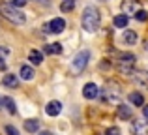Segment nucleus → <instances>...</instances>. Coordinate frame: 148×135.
Masks as SVG:
<instances>
[{"label": "nucleus", "mask_w": 148, "mask_h": 135, "mask_svg": "<svg viewBox=\"0 0 148 135\" xmlns=\"http://www.w3.org/2000/svg\"><path fill=\"white\" fill-rule=\"evenodd\" d=\"M146 130H148L146 124H143L141 120H133V132H135V135H145Z\"/></svg>", "instance_id": "18"}, {"label": "nucleus", "mask_w": 148, "mask_h": 135, "mask_svg": "<svg viewBox=\"0 0 148 135\" xmlns=\"http://www.w3.org/2000/svg\"><path fill=\"white\" fill-rule=\"evenodd\" d=\"M122 40L126 41L127 45H133L135 41H137V32H135V30H124V36H122Z\"/></svg>", "instance_id": "13"}, {"label": "nucleus", "mask_w": 148, "mask_h": 135, "mask_svg": "<svg viewBox=\"0 0 148 135\" xmlns=\"http://www.w3.org/2000/svg\"><path fill=\"white\" fill-rule=\"evenodd\" d=\"M99 11L96 6H86L83 11V17H81V23H83V28L86 30V32H96V30L99 28Z\"/></svg>", "instance_id": "1"}, {"label": "nucleus", "mask_w": 148, "mask_h": 135, "mask_svg": "<svg viewBox=\"0 0 148 135\" xmlns=\"http://www.w3.org/2000/svg\"><path fill=\"white\" fill-rule=\"evenodd\" d=\"M98 92H99V88L96 86L94 83L84 84V88H83V96H84L86 99H94V98H98Z\"/></svg>", "instance_id": "8"}, {"label": "nucleus", "mask_w": 148, "mask_h": 135, "mask_svg": "<svg viewBox=\"0 0 148 135\" xmlns=\"http://www.w3.org/2000/svg\"><path fill=\"white\" fill-rule=\"evenodd\" d=\"M19 75H21V79H25V81H32L36 73H34V68H30V66H23Z\"/></svg>", "instance_id": "14"}, {"label": "nucleus", "mask_w": 148, "mask_h": 135, "mask_svg": "<svg viewBox=\"0 0 148 135\" xmlns=\"http://www.w3.org/2000/svg\"><path fill=\"white\" fill-rule=\"evenodd\" d=\"M88 58H90V53L88 51H79L75 55V58L71 60V71L73 73H83L84 69H86Z\"/></svg>", "instance_id": "4"}, {"label": "nucleus", "mask_w": 148, "mask_h": 135, "mask_svg": "<svg viewBox=\"0 0 148 135\" xmlns=\"http://www.w3.org/2000/svg\"><path fill=\"white\" fill-rule=\"evenodd\" d=\"M116 114H118V118H122V120H130L131 118V109L127 105H122V103H120V105L116 107Z\"/></svg>", "instance_id": "11"}, {"label": "nucleus", "mask_w": 148, "mask_h": 135, "mask_svg": "<svg viewBox=\"0 0 148 135\" xmlns=\"http://www.w3.org/2000/svg\"><path fill=\"white\" fill-rule=\"evenodd\" d=\"M137 0H124L122 2V11H124V15L126 13H135V11H137Z\"/></svg>", "instance_id": "10"}, {"label": "nucleus", "mask_w": 148, "mask_h": 135, "mask_svg": "<svg viewBox=\"0 0 148 135\" xmlns=\"http://www.w3.org/2000/svg\"><path fill=\"white\" fill-rule=\"evenodd\" d=\"M45 53H47V55H60L62 45L60 43H49V45H45Z\"/></svg>", "instance_id": "19"}, {"label": "nucleus", "mask_w": 148, "mask_h": 135, "mask_svg": "<svg viewBox=\"0 0 148 135\" xmlns=\"http://www.w3.org/2000/svg\"><path fill=\"white\" fill-rule=\"evenodd\" d=\"M73 8H75V0H64V2L60 4V10L64 11V13H68V11H71Z\"/></svg>", "instance_id": "21"}, {"label": "nucleus", "mask_w": 148, "mask_h": 135, "mask_svg": "<svg viewBox=\"0 0 148 135\" xmlns=\"http://www.w3.org/2000/svg\"><path fill=\"white\" fill-rule=\"evenodd\" d=\"M0 69H6V62H2V58H0Z\"/></svg>", "instance_id": "28"}, {"label": "nucleus", "mask_w": 148, "mask_h": 135, "mask_svg": "<svg viewBox=\"0 0 148 135\" xmlns=\"http://www.w3.org/2000/svg\"><path fill=\"white\" fill-rule=\"evenodd\" d=\"M143 116H145L146 120H148V105H145V107H143Z\"/></svg>", "instance_id": "26"}, {"label": "nucleus", "mask_w": 148, "mask_h": 135, "mask_svg": "<svg viewBox=\"0 0 148 135\" xmlns=\"http://www.w3.org/2000/svg\"><path fill=\"white\" fill-rule=\"evenodd\" d=\"M64 28H66V21H64V19H60V17L53 19V21H51L49 25L45 26V30H47V32H53V34L64 32Z\"/></svg>", "instance_id": "6"}, {"label": "nucleus", "mask_w": 148, "mask_h": 135, "mask_svg": "<svg viewBox=\"0 0 148 135\" xmlns=\"http://www.w3.org/2000/svg\"><path fill=\"white\" fill-rule=\"evenodd\" d=\"M25 130L30 133H36L38 130H40V120H36V118H28V120H25Z\"/></svg>", "instance_id": "12"}, {"label": "nucleus", "mask_w": 148, "mask_h": 135, "mask_svg": "<svg viewBox=\"0 0 148 135\" xmlns=\"http://www.w3.org/2000/svg\"><path fill=\"white\" fill-rule=\"evenodd\" d=\"M2 105L6 107V109L10 111L11 114H15V113H17V107H15V101H13V99H11V98H8V96H6V98L2 99Z\"/></svg>", "instance_id": "20"}, {"label": "nucleus", "mask_w": 148, "mask_h": 135, "mask_svg": "<svg viewBox=\"0 0 148 135\" xmlns=\"http://www.w3.org/2000/svg\"><path fill=\"white\" fill-rule=\"evenodd\" d=\"M105 135H120V130L116 128V126H111V128L105 132Z\"/></svg>", "instance_id": "24"}, {"label": "nucleus", "mask_w": 148, "mask_h": 135, "mask_svg": "<svg viewBox=\"0 0 148 135\" xmlns=\"http://www.w3.org/2000/svg\"><path fill=\"white\" fill-rule=\"evenodd\" d=\"M127 21H130V19H127V15H116V17L112 19V25H114L116 28H126V26H127Z\"/></svg>", "instance_id": "16"}, {"label": "nucleus", "mask_w": 148, "mask_h": 135, "mask_svg": "<svg viewBox=\"0 0 148 135\" xmlns=\"http://www.w3.org/2000/svg\"><path fill=\"white\" fill-rule=\"evenodd\" d=\"M62 111V103L56 101V99H53V101L47 103V107H45V113L49 114V116H58Z\"/></svg>", "instance_id": "7"}, {"label": "nucleus", "mask_w": 148, "mask_h": 135, "mask_svg": "<svg viewBox=\"0 0 148 135\" xmlns=\"http://www.w3.org/2000/svg\"><path fill=\"white\" fill-rule=\"evenodd\" d=\"M135 17H137V21H146V19H148V13H146L145 10H139L137 13H135Z\"/></svg>", "instance_id": "22"}, {"label": "nucleus", "mask_w": 148, "mask_h": 135, "mask_svg": "<svg viewBox=\"0 0 148 135\" xmlns=\"http://www.w3.org/2000/svg\"><path fill=\"white\" fill-rule=\"evenodd\" d=\"M26 2H28V0H10V6H13V8H23Z\"/></svg>", "instance_id": "23"}, {"label": "nucleus", "mask_w": 148, "mask_h": 135, "mask_svg": "<svg viewBox=\"0 0 148 135\" xmlns=\"http://www.w3.org/2000/svg\"><path fill=\"white\" fill-rule=\"evenodd\" d=\"M6 133L8 135H19V132L13 128V126H6Z\"/></svg>", "instance_id": "25"}, {"label": "nucleus", "mask_w": 148, "mask_h": 135, "mask_svg": "<svg viewBox=\"0 0 148 135\" xmlns=\"http://www.w3.org/2000/svg\"><path fill=\"white\" fill-rule=\"evenodd\" d=\"M0 13L10 23H13V25H25L26 23V15L23 13L19 8H13V6H10V4H2V6H0Z\"/></svg>", "instance_id": "2"}, {"label": "nucleus", "mask_w": 148, "mask_h": 135, "mask_svg": "<svg viewBox=\"0 0 148 135\" xmlns=\"http://www.w3.org/2000/svg\"><path fill=\"white\" fill-rule=\"evenodd\" d=\"M40 135H53L51 132H40Z\"/></svg>", "instance_id": "29"}, {"label": "nucleus", "mask_w": 148, "mask_h": 135, "mask_svg": "<svg viewBox=\"0 0 148 135\" xmlns=\"http://www.w3.org/2000/svg\"><path fill=\"white\" fill-rule=\"evenodd\" d=\"M130 101H131V105H145V98H143L141 92H131Z\"/></svg>", "instance_id": "17"}, {"label": "nucleus", "mask_w": 148, "mask_h": 135, "mask_svg": "<svg viewBox=\"0 0 148 135\" xmlns=\"http://www.w3.org/2000/svg\"><path fill=\"white\" fill-rule=\"evenodd\" d=\"M8 53H10V51H8V49H2V47H0V55H4V56H6Z\"/></svg>", "instance_id": "27"}, {"label": "nucleus", "mask_w": 148, "mask_h": 135, "mask_svg": "<svg viewBox=\"0 0 148 135\" xmlns=\"http://www.w3.org/2000/svg\"><path fill=\"white\" fill-rule=\"evenodd\" d=\"M2 84L10 86V88H15V86H19V77L13 75V73H8V75L2 77Z\"/></svg>", "instance_id": "9"}, {"label": "nucleus", "mask_w": 148, "mask_h": 135, "mask_svg": "<svg viewBox=\"0 0 148 135\" xmlns=\"http://www.w3.org/2000/svg\"><path fill=\"white\" fill-rule=\"evenodd\" d=\"M131 81H133L135 84H139V86H145L148 88V71H143V69H135V71H131Z\"/></svg>", "instance_id": "5"}, {"label": "nucleus", "mask_w": 148, "mask_h": 135, "mask_svg": "<svg viewBox=\"0 0 148 135\" xmlns=\"http://www.w3.org/2000/svg\"><path fill=\"white\" fill-rule=\"evenodd\" d=\"M0 107H2V99H0Z\"/></svg>", "instance_id": "30"}, {"label": "nucleus", "mask_w": 148, "mask_h": 135, "mask_svg": "<svg viewBox=\"0 0 148 135\" xmlns=\"http://www.w3.org/2000/svg\"><path fill=\"white\" fill-rule=\"evenodd\" d=\"M28 60L34 64V66H38V64L43 62V55H41L40 51H36V49H32V51H30V55H28Z\"/></svg>", "instance_id": "15"}, {"label": "nucleus", "mask_w": 148, "mask_h": 135, "mask_svg": "<svg viewBox=\"0 0 148 135\" xmlns=\"http://www.w3.org/2000/svg\"><path fill=\"white\" fill-rule=\"evenodd\" d=\"M135 60H137L135 55H131V53H122V55L118 56V60H116V68H118V71H122L124 75H131Z\"/></svg>", "instance_id": "3"}]
</instances>
